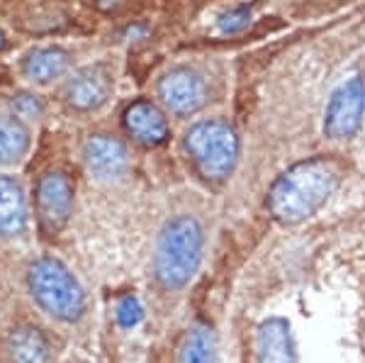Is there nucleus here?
Wrapping results in <instances>:
<instances>
[{
	"instance_id": "f257e3e1",
	"label": "nucleus",
	"mask_w": 365,
	"mask_h": 363,
	"mask_svg": "<svg viewBox=\"0 0 365 363\" xmlns=\"http://www.w3.org/2000/svg\"><path fill=\"white\" fill-rule=\"evenodd\" d=\"M341 183V166L331 159H309L275 180L268 208L282 225H299L317 213Z\"/></svg>"
},
{
	"instance_id": "f03ea898",
	"label": "nucleus",
	"mask_w": 365,
	"mask_h": 363,
	"mask_svg": "<svg viewBox=\"0 0 365 363\" xmlns=\"http://www.w3.org/2000/svg\"><path fill=\"white\" fill-rule=\"evenodd\" d=\"M202 227L190 215H178L163 227L154 254V276L166 290L185 288L202 261Z\"/></svg>"
},
{
	"instance_id": "7ed1b4c3",
	"label": "nucleus",
	"mask_w": 365,
	"mask_h": 363,
	"mask_svg": "<svg viewBox=\"0 0 365 363\" xmlns=\"http://www.w3.org/2000/svg\"><path fill=\"white\" fill-rule=\"evenodd\" d=\"M34 302L58 322H78L86 315V292L78 278L58 259H39L27 273Z\"/></svg>"
},
{
	"instance_id": "20e7f679",
	"label": "nucleus",
	"mask_w": 365,
	"mask_h": 363,
	"mask_svg": "<svg viewBox=\"0 0 365 363\" xmlns=\"http://www.w3.org/2000/svg\"><path fill=\"white\" fill-rule=\"evenodd\" d=\"M185 151L207 180H225L239 156V137L227 122L205 120L185 134Z\"/></svg>"
},
{
	"instance_id": "39448f33",
	"label": "nucleus",
	"mask_w": 365,
	"mask_h": 363,
	"mask_svg": "<svg viewBox=\"0 0 365 363\" xmlns=\"http://www.w3.org/2000/svg\"><path fill=\"white\" fill-rule=\"evenodd\" d=\"M365 115V83L361 76H353L331 93L327 105L324 132L331 139H346L358 132Z\"/></svg>"
},
{
	"instance_id": "423d86ee",
	"label": "nucleus",
	"mask_w": 365,
	"mask_h": 363,
	"mask_svg": "<svg viewBox=\"0 0 365 363\" xmlns=\"http://www.w3.org/2000/svg\"><path fill=\"white\" fill-rule=\"evenodd\" d=\"M37 220L46 234H56L66 227L73 208V183L66 173H46L37 185Z\"/></svg>"
},
{
	"instance_id": "0eeeda50",
	"label": "nucleus",
	"mask_w": 365,
	"mask_h": 363,
	"mask_svg": "<svg viewBox=\"0 0 365 363\" xmlns=\"http://www.w3.org/2000/svg\"><path fill=\"white\" fill-rule=\"evenodd\" d=\"M158 96L173 115H192L207 103V86L190 68H173L158 83Z\"/></svg>"
},
{
	"instance_id": "6e6552de",
	"label": "nucleus",
	"mask_w": 365,
	"mask_h": 363,
	"mask_svg": "<svg viewBox=\"0 0 365 363\" xmlns=\"http://www.w3.org/2000/svg\"><path fill=\"white\" fill-rule=\"evenodd\" d=\"M86 168L96 175L98 180H120L129 168V154L125 144L108 134H96L83 146Z\"/></svg>"
},
{
	"instance_id": "1a4fd4ad",
	"label": "nucleus",
	"mask_w": 365,
	"mask_h": 363,
	"mask_svg": "<svg viewBox=\"0 0 365 363\" xmlns=\"http://www.w3.org/2000/svg\"><path fill=\"white\" fill-rule=\"evenodd\" d=\"M113 93V78L108 68L86 66L73 73L66 83V103L73 110H98Z\"/></svg>"
},
{
	"instance_id": "9d476101",
	"label": "nucleus",
	"mask_w": 365,
	"mask_h": 363,
	"mask_svg": "<svg viewBox=\"0 0 365 363\" xmlns=\"http://www.w3.org/2000/svg\"><path fill=\"white\" fill-rule=\"evenodd\" d=\"M256 359L258 363H299L295 339L285 319L273 317L258 327Z\"/></svg>"
},
{
	"instance_id": "9b49d317",
	"label": "nucleus",
	"mask_w": 365,
	"mask_h": 363,
	"mask_svg": "<svg viewBox=\"0 0 365 363\" xmlns=\"http://www.w3.org/2000/svg\"><path fill=\"white\" fill-rule=\"evenodd\" d=\"M125 130L134 142L144 146H158L168 139L166 117L149 101H137L125 110Z\"/></svg>"
},
{
	"instance_id": "f8f14e48",
	"label": "nucleus",
	"mask_w": 365,
	"mask_h": 363,
	"mask_svg": "<svg viewBox=\"0 0 365 363\" xmlns=\"http://www.w3.org/2000/svg\"><path fill=\"white\" fill-rule=\"evenodd\" d=\"M27 232V198L10 175H0V237L15 239Z\"/></svg>"
},
{
	"instance_id": "ddd939ff",
	"label": "nucleus",
	"mask_w": 365,
	"mask_h": 363,
	"mask_svg": "<svg viewBox=\"0 0 365 363\" xmlns=\"http://www.w3.org/2000/svg\"><path fill=\"white\" fill-rule=\"evenodd\" d=\"M8 356L13 363H49L51 344L37 327H17L8 337Z\"/></svg>"
},
{
	"instance_id": "4468645a",
	"label": "nucleus",
	"mask_w": 365,
	"mask_h": 363,
	"mask_svg": "<svg viewBox=\"0 0 365 363\" xmlns=\"http://www.w3.org/2000/svg\"><path fill=\"white\" fill-rule=\"evenodd\" d=\"M68 61H71L68 51L58 49V46H42V49H34L32 54L25 58L22 73H25L32 83L44 86L66 73Z\"/></svg>"
},
{
	"instance_id": "2eb2a0df",
	"label": "nucleus",
	"mask_w": 365,
	"mask_h": 363,
	"mask_svg": "<svg viewBox=\"0 0 365 363\" xmlns=\"http://www.w3.org/2000/svg\"><path fill=\"white\" fill-rule=\"evenodd\" d=\"M29 132L20 117L0 115V166H13L27 154Z\"/></svg>"
},
{
	"instance_id": "dca6fc26",
	"label": "nucleus",
	"mask_w": 365,
	"mask_h": 363,
	"mask_svg": "<svg viewBox=\"0 0 365 363\" xmlns=\"http://www.w3.org/2000/svg\"><path fill=\"white\" fill-rule=\"evenodd\" d=\"M178 363H217V337L210 324H195L187 329Z\"/></svg>"
},
{
	"instance_id": "f3484780",
	"label": "nucleus",
	"mask_w": 365,
	"mask_h": 363,
	"mask_svg": "<svg viewBox=\"0 0 365 363\" xmlns=\"http://www.w3.org/2000/svg\"><path fill=\"white\" fill-rule=\"evenodd\" d=\"M115 317L117 322H120L122 327H137L139 324V319H141V305H139V300L134 295H125L120 302H117V307H115Z\"/></svg>"
},
{
	"instance_id": "a211bd4d",
	"label": "nucleus",
	"mask_w": 365,
	"mask_h": 363,
	"mask_svg": "<svg viewBox=\"0 0 365 363\" xmlns=\"http://www.w3.org/2000/svg\"><path fill=\"white\" fill-rule=\"evenodd\" d=\"M249 22H251L249 8H234L220 17V29L225 34H234V32H241L244 27H249Z\"/></svg>"
},
{
	"instance_id": "6ab92c4d",
	"label": "nucleus",
	"mask_w": 365,
	"mask_h": 363,
	"mask_svg": "<svg viewBox=\"0 0 365 363\" xmlns=\"http://www.w3.org/2000/svg\"><path fill=\"white\" fill-rule=\"evenodd\" d=\"M13 108H15V115L20 117V120H25V117H39V115H42V105H39L37 98H32V96L15 98Z\"/></svg>"
},
{
	"instance_id": "aec40b11",
	"label": "nucleus",
	"mask_w": 365,
	"mask_h": 363,
	"mask_svg": "<svg viewBox=\"0 0 365 363\" xmlns=\"http://www.w3.org/2000/svg\"><path fill=\"white\" fill-rule=\"evenodd\" d=\"M3 46H5V34L0 32V49H3Z\"/></svg>"
}]
</instances>
